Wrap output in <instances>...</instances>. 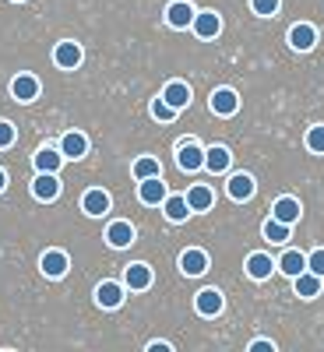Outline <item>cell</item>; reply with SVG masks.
Instances as JSON below:
<instances>
[{"instance_id":"obj_1","label":"cell","mask_w":324,"mask_h":352,"mask_svg":"<svg viewBox=\"0 0 324 352\" xmlns=\"http://www.w3.org/2000/svg\"><path fill=\"white\" fill-rule=\"evenodd\" d=\"M176 166H180L184 173H197L204 166V148L197 141H180V148H176Z\"/></svg>"},{"instance_id":"obj_2","label":"cell","mask_w":324,"mask_h":352,"mask_svg":"<svg viewBox=\"0 0 324 352\" xmlns=\"http://www.w3.org/2000/svg\"><path fill=\"white\" fill-rule=\"evenodd\" d=\"M194 36L197 39H215L219 32H222V18L215 14V11H197V18H194Z\"/></svg>"},{"instance_id":"obj_3","label":"cell","mask_w":324,"mask_h":352,"mask_svg":"<svg viewBox=\"0 0 324 352\" xmlns=\"http://www.w3.org/2000/svg\"><path fill=\"white\" fill-rule=\"evenodd\" d=\"M11 96H14L18 102H36V99H39V78H36V74H18V78L11 81Z\"/></svg>"},{"instance_id":"obj_4","label":"cell","mask_w":324,"mask_h":352,"mask_svg":"<svg viewBox=\"0 0 324 352\" xmlns=\"http://www.w3.org/2000/svg\"><path fill=\"white\" fill-rule=\"evenodd\" d=\"M138 197L141 204H162L169 194H166V184L162 176H149V180H138Z\"/></svg>"},{"instance_id":"obj_5","label":"cell","mask_w":324,"mask_h":352,"mask_svg":"<svg viewBox=\"0 0 324 352\" xmlns=\"http://www.w3.org/2000/svg\"><path fill=\"white\" fill-rule=\"evenodd\" d=\"M226 190H229L233 201H250L254 190H257V184H254V176H250V173H233V176H229V184H226Z\"/></svg>"},{"instance_id":"obj_6","label":"cell","mask_w":324,"mask_h":352,"mask_svg":"<svg viewBox=\"0 0 324 352\" xmlns=\"http://www.w3.org/2000/svg\"><path fill=\"white\" fill-rule=\"evenodd\" d=\"M222 307H226V300H222L219 289H201L197 300H194V310L201 317H215V314H222Z\"/></svg>"},{"instance_id":"obj_7","label":"cell","mask_w":324,"mask_h":352,"mask_svg":"<svg viewBox=\"0 0 324 352\" xmlns=\"http://www.w3.org/2000/svg\"><path fill=\"white\" fill-rule=\"evenodd\" d=\"M39 268H43L46 278H64L67 275V254L64 250H46L39 257Z\"/></svg>"},{"instance_id":"obj_8","label":"cell","mask_w":324,"mask_h":352,"mask_svg":"<svg viewBox=\"0 0 324 352\" xmlns=\"http://www.w3.org/2000/svg\"><path fill=\"white\" fill-rule=\"evenodd\" d=\"M314 43H317V28H314V25L300 21V25L289 28V46H292V50L307 53V50H314Z\"/></svg>"},{"instance_id":"obj_9","label":"cell","mask_w":324,"mask_h":352,"mask_svg":"<svg viewBox=\"0 0 324 352\" xmlns=\"http://www.w3.org/2000/svg\"><path fill=\"white\" fill-rule=\"evenodd\" d=\"M81 46L78 43H56V50H53V60H56V67H64V71H74L78 64H81Z\"/></svg>"},{"instance_id":"obj_10","label":"cell","mask_w":324,"mask_h":352,"mask_svg":"<svg viewBox=\"0 0 324 352\" xmlns=\"http://www.w3.org/2000/svg\"><path fill=\"white\" fill-rule=\"evenodd\" d=\"M124 285L131 289V292H141V289H149L152 285V268L149 264H127V272H124Z\"/></svg>"},{"instance_id":"obj_11","label":"cell","mask_w":324,"mask_h":352,"mask_svg":"<svg viewBox=\"0 0 324 352\" xmlns=\"http://www.w3.org/2000/svg\"><path fill=\"white\" fill-rule=\"evenodd\" d=\"M194 18H197V11L187 4V0H173V4L166 8V21L173 28H187V25H194Z\"/></svg>"},{"instance_id":"obj_12","label":"cell","mask_w":324,"mask_h":352,"mask_svg":"<svg viewBox=\"0 0 324 352\" xmlns=\"http://www.w3.org/2000/svg\"><path fill=\"white\" fill-rule=\"evenodd\" d=\"M106 243H109L113 250L131 247V243H134V226H131V222H109V229H106Z\"/></svg>"},{"instance_id":"obj_13","label":"cell","mask_w":324,"mask_h":352,"mask_svg":"<svg viewBox=\"0 0 324 352\" xmlns=\"http://www.w3.org/2000/svg\"><path fill=\"white\" fill-rule=\"evenodd\" d=\"M237 109H240V96L233 92V88H215V92H212V113L233 116Z\"/></svg>"},{"instance_id":"obj_14","label":"cell","mask_w":324,"mask_h":352,"mask_svg":"<svg viewBox=\"0 0 324 352\" xmlns=\"http://www.w3.org/2000/svg\"><path fill=\"white\" fill-rule=\"evenodd\" d=\"M32 194L39 201H56L61 197V180H56V173H39L32 180Z\"/></svg>"},{"instance_id":"obj_15","label":"cell","mask_w":324,"mask_h":352,"mask_svg":"<svg viewBox=\"0 0 324 352\" xmlns=\"http://www.w3.org/2000/svg\"><path fill=\"white\" fill-rule=\"evenodd\" d=\"M96 303L102 307V310H116L124 303V285L120 282H102L99 289H96Z\"/></svg>"},{"instance_id":"obj_16","label":"cell","mask_w":324,"mask_h":352,"mask_svg":"<svg viewBox=\"0 0 324 352\" xmlns=\"http://www.w3.org/2000/svg\"><path fill=\"white\" fill-rule=\"evenodd\" d=\"M275 268H279V264H275L268 254H250V257H247V275H250L254 282H264Z\"/></svg>"},{"instance_id":"obj_17","label":"cell","mask_w":324,"mask_h":352,"mask_svg":"<svg viewBox=\"0 0 324 352\" xmlns=\"http://www.w3.org/2000/svg\"><path fill=\"white\" fill-rule=\"evenodd\" d=\"M81 208H85V215H92V219H99V215H106L109 212V194L106 190H88L85 197H81Z\"/></svg>"},{"instance_id":"obj_18","label":"cell","mask_w":324,"mask_h":352,"mask_svg":"<svg viewBox=\"0 0 324 352\" xmlns=\"http://www.w3.org/2000/svg\"><path fill=\"white\" fill-rule=\"evenodd\" d=\"M229 162H233V155H229L226 144H212V148H204V169H208V173H226Z\"/></svg>"},{"instance_id":"obj_19","label":"cell","mask_w":324,"mask_h":352,"mask_svg":"<svg viewBox=\"0 0 324 352\" xmlns=\"http://www.w3.org/2000/svg\"><path fill=\"white\" fill-rule=\"evenodd\" d=\"M187 204H191V212H208L212 204H215L212 187H208V184H194V187L187 190Z\"/></svg>"},{"instance_id":"obj_20","label":"cell","mask_w":324,"mask_h":352,"mask_svg":"<svg viewBox=\"0 0 324 352\" xmlns=\"http://www.w3.org/2000/svg\"><path fill=\"white\" fill-rule=\"evenodd\" d=\"M180 272L184 275H204L208 272V254L204 250H184L180 254Z\"/></svg>"},{"instance_id":"obj_21","label":"cell","mask_w":324,"mask_h":352,"mask_svg":"<svg viewBox=\"0 0 324 352\" xmlns=\"http://www.w3.org/2000/svg\"><path fill=\"white\" fill-rule=\"evenodd\" d=\"M292 282H296V296H300V300H314V296H321V282H324V278L307 268L303 275H296Z\"/></svg>"},{"instance_id":"obj_22","label":"cell","mask_w":324,"mask_h":352,"mask_svg":"<svg viewBox=\"0 0 324 352\" xmlns=\"http://www.w3.org/2000/svg\"><path fill=\"white\" fill-rule=\"evenodd\" d=\"M279 272L289 275V278L303 275V272H307V254H300V250H285V254L279 257Z\"/></svg>"},{"instance_id":"obj_23","label":"cell","mask_w":324,"mask_h":352,"mask_svg":"<svg viewBox=\"0 0 324 352\" xmlns=\"http://www.w3.org/2000/svg\"><path fill=\"white\" fill-rule=\"evenodd\" d=\"M272 215L279 219V222H300V215H303V208H300V201L296 197H279L275 201V208H272Z\"/></svg>"},{"instance_id":"obj_24","label":"cell","mask_w":324,"mask_h":352,"mask_svg":"<svg viewBox=\"0 0 324 352\" xmlns=\"http://www.w3.org/2000/svg\"><path fill=\"white\" fill-rule=\"evenodd\" d=\"M162 99H166L169 106H176V109L191 106V85H184V81H169V85L162 88Z\"/></svg>"},{"instance_id":"obj_25","label":"cell","mask_w":324,"mask_h":352,"mask_svg":"<svg viewBox=\"0 0 324 352\" xmlns=\"http://www.w3.org/2000/svg\"><path fill=\"white\" fill-rule=\"evenodd\" d=\"M61 152H64L67 159H81V155L88 152V138H85V134H78V131L64 134V138H61Z\"/></svg>"},{"instance_id":"obj_26","label":"cell","mask_w":324,"mask_h":352,"mask_svg":"<svg viewBox=\"0 0 324 352\" xmlns=\"http://www.w3.org/2000/svg\"><path fill=\"white\" fill-rule=\"evenodd\" d=\"M162 212H166V219H169V222H184V219L191 215V204H187V197L173 194V197H166V201H162Z\"/></svg>"},{"instance_id":"obj_27","label":"cell","mask_w":324,"mask_h":352,"mask_svg":"<svg viewBox=\"0 0 324 352\" xmlns=\"http://www.w3.org/2000/svg\"><path fill=\"white\" fill-rule=\"evenodd\" d=\"M64 152H56V148H39L36 152V169L39 173H56V169H61L64 166Z\"/></svg>"},{"instance_id":"obj_28","label":"cell","mask_w":324,"mask_h":352,"mask_svg":"<svg viewBox=\"0 0 324 352\" xmlns=\"http://www.w3.org/2000/svg\"><path fill=\"white\" fill-rule=\"evenodd\" d=\"M289 222H279L275 215L268 219V222H264V240H268V243H285L289 240Z\"/></svg>"},{"instance_id":"obj_29","label":"cell","mask_w":324,"mask_h":352,"mask_svg":"<svg viewBox=\"0 0 324 352\" xmlns=\"http://www.w3.org/2000/svg\"><path fill=\"white\" fill-rule=\"evenodd\" d=\"M131 173H134V180H149V176H162V169H159V159H152V155L138 159Z\"/></svg>"},{"instance_id":"obj_30","label":"cell","mask_w":324,"mask_h":352,"mask_svg":"<svg viewBox=\"0 0 324 352\" xmlns=\"http://www.w3.org/2000/svg\"><path fill=\"white\" fill-rule=\"evenodd\" d=\"M176 113H180V109H176V106H169L162 96H159V99H152V116H155V120H173Z\"/></svg>"},{"instance_id":"obj_31","label":"cell","mask_w":324,"mask_h":352,"mask_svg":"<svg viewBox=\"0 0 324 352\" xmlns=\"http://www.w3.org/2000/svg\"><path fill=\"white\" fill-rule=\"evenodd\" d=\"M307 148L317 152V155H324V124H317V127L307 131Z\"/></svg>"},{"instance_id":"obj_32","label":"cell","mask_w":324,"mask_h":352,"mask_svg":"<svg viewBox=\"0 0 324 352\" xmlns=\"http://www.w3.org/2000/svg\"><path fill=\"white\" fill-rule=\"evenodd\" d=\"M250 8H254V14H261V18H272V14L279 11V0H250Z\"/></svg>"},{"instance_id":"obj_33","label":"cell","mask_w":324,"mask_h":352,"mask_svg":"<svg viewBox=\"0 0 324 352\" xmlns=\"http://www.w3.org/2000/svg\"><path fill=\"white\" fill-rule=\"evenodd\" d=\"M307 268H310V272H317V275L324 278V247H321V250H314V254H307Z\"/></svg>"},{"instance_id":"obj_34","label":"cell","mask_w":324,"mask_h":352,"mask_svg":"<svg viewBox=\"0 0 324 352\" xmlns=\"http://www.w3.org/2000/svg\"><path fill=\"white\" fill-rule=\"evenodd\" d=\"M14 144V127L8 120H0V148H11Z\"/></svg>"},{"instance_id":"obj_35","label":"cell","mask_w":324,"mask_h":352,"mask_svg":"<svg viewBox=\"0 0 324 352\" xmlns=\"http://www.w3.org/2000/svg\"><path fill=\"white\" fill-rule=\"evenodd\" d=\"M250 352H275V342H268V338H257V342H250Z\"/></svg>"},{"instance_id":"obj_36","label":"cell","mask_w":324,"mask_h":352,"mask_svg":"<svg viewBox=\"0 0 324 352\" xmlns=\"http://www.w3.org/2000/svg\"><path fill=\"white\" fill-rule=\"evenodd\" d=\"M149 352H169V342H152Z\"/></svg>"},{"instance_id":"obj_37","label":"cell","mask_w":324,"mask_h":352,"mask_svg":"<svg viewBox=\"0 0 324 352\" xmlns=\"http://www.w3.org/2000/svg\"><path fill=\"white\" fill-rule=\"evenodd\" d=\"M4 187H8V173H4V169H0V190H4Z\"/></svg>"}]
</instances>
